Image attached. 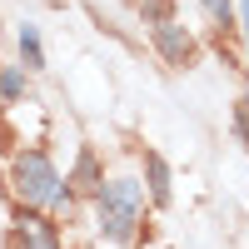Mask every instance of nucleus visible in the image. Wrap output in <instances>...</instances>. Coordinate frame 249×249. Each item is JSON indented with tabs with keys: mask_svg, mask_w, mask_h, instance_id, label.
I'll return each mask as SVG.
<instances>
[{
	"mask_svg": "<svg viewBox=\"0 0 249 249\" xmlns=\"http://www.w3.org/2000/svg\"><path fill=\"white\" fill-rule=\"evenodd\" d=\"M95 210H100V230H105L110 244H130L140 234V214H144V199H140V184L135 179H110L95 190Z\"/></svg>",
	"mask_w": 249,
	"mask_h": 249,
	"instance_id": "1",
	"label": "nucleus"
},
{
	"mask_svg": "<svg viewBox=\"0 0 249 249\" xmlns=\"http://www.w3.org/2000/svg\"><path fill=\"white\" fill-rule=\"evenodd\" d=\"M15 195L35 204V210H55V204H65L70 190H65V179H60V170L40 155V150H25V155H15Z\"/></svg>",
	"mask_w": 249,
	"mask_h": 249,
	"instance_id": "2",
	"label": "nucleus"
},
{
	"mask_svg": "<svg viewBox=\"0 0 249 249\" xmlns=\"http://www.w3.org/2000/svg\"><path fill=\"white\" fill-rule=\"evenodd\" d=\"M155 50L170 60V65H190V55H195V40L184 25H175V20H160L155 25Z\"/></svg>",
	"mask_w": 249,
	"mask_h": 249,
	"instance_id": "3",
	"label": "nucleus"
},
{
	"mask_svg": "<svg viewBox=\"0 0 249 249\" xmlns=\"http://www.w3.org/2000/svg\"><path fill=\"white\" fill-rule=\"evenodd\" d=\"M15 239H20V249H60V239H55V230L45 219H25L15 230Z\"/></svg>",
	"mask_w": 249,
	"mask_h": 249,
	"instance_id": "4",
	"label": "nucleus"
},
{
	"mask_svg": "<svg viewBox=\"0 0 249 249\" xmlns=\"http://www.w3.org/2000/svg\"><path fill=\"white\" fill-rule=\"evenodd\" d=\"M144 175H150V195L155 204H170V164L160 155H144Z\"/></svg>",
	"mask_w": 249,
	"mask_h": 249,
	"instance_id": "5",
	"label": "nucleus"
},
{
	"mask_svg": "<svg viewBox=\"0 0 249 249\" xmlns=\"http://www.w3.org/2000/svg\"><path fill=\"white\" fill-rule=\"evenodd\" d=\"M20 55H25V65H45V50H40V30L35 25H20Z\"/></svg>",
	"mask_w": 249,
	"mask_h": 249,
	"instance_id": "6",
	"label": "nucleus"
},
{
	"mask_svg": "<svg viewBox=\"0 0 249 249\" xmlns=\"http://www.w3.org/2000/svg\"><path fill=\"white\" fill-rule=\"evenodd\" d=\"M65 184H80V190H100V184H105V179H100V170H95V155H90V150L80 155V164H75V179H65Z\"/></svg>",
	"mask_w": 249,
	"mask_h": 249,
	"instance_id": "7",
	"label": "nucleus"
},
{
	"mask_svg": "<svg viewBox=\"0 0 249 249\" xmlns=\"http://www.w3.org/2000/svg\"><path fill=\"white\" fill-rule=\"evenodd\" d=\"M25 95V80H20V70H5L0 75V100H20Z\"/></svg>",
	"mask_w": 249,
	"mask_h": 249,
	"instance_id": "8",
	"label": "nucleus"
},
{
	"mask_svg": "<svg viewBox=\"0 0 249 249\" xmlns=\"http://www.w3.org/2000/svg\"><path fill=\"white\" fill-rule=\"evenodd\" d=\"M234 135H239V140L249 144V95H244L239 105H234Z\"/></svg>",
	"mask_w": 249,
	"mask_h": 249,
	"instance_id": "9",
	"label": "nucleus"
},
{
	"mask_svg": "<svg viewBox=\"0 0 249 249\" xmlns=\"http://www.w3.org/2000/svg\"><path fill=\"white\" fill-rule=\"evenodd\" d=\"M204 15L219 20V25H230V0H204Z\"/></svg>",
	"mask_w": 249,
	"mask_h": 249,
	"instance_id": "10",
	"label": "nucleus"
},
{
	"mask_svg": "<svg viewBox=\"0 0 249 249\" xmlns=\"http://www.w3.org/2000/svg\"><path fill=\"white\" fill-rule=\"evenodd\" d=\"M150 15L155 20H170V0H150Z\"/></svg>",
	"mask_w": 249,
	"mask_h": 249,
	"instance_id": "11",
	"label": "nucleus"
},
{
	"mask_svg": "<svg viewBox=\"0 0 249 249\" xmlns=\"http://www.w3.org/2000/svg\"><path fill=\"white\" fill-rule=\"evenodd\" d=\"M244 30H249V0H244Z\"/></svg>",
	"mask_w": 249,
	"mask_h": 249,
	"instance_id": "12",
	"label": "nucleus"
}]
</instances>
